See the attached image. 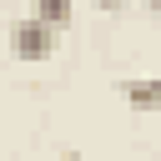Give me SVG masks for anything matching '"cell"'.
<instances>
[{
	"label": "cell",
	"instance_id": "cell-1",
	"mask_svg": "<svg viewBox=\"0 0 161 161\" xmlns=\"http://www.w3.org/2000/svg\"><path fill=\"white\" fill-rule=\"evenodd\" d=\"M55 35H60L55 25H45L40 15H25V20L10 25V55L15 60H30V65L35 60H50L55 55Z\"/></svg>",
	"mask_w": 161,
	"mask_h": 161
},
{
	"label": "cell",
	"instance_id": "cell-3",
	"mask_svg": "<svg viewBox=\"0 0 161 161\" xmlns=\"http://www.w3.org/2000/svg\"><path fill=\"white\" fill-rule=\"evenodd\" d=\"M30 15H40V20L55 25V30H65V25H70V0H35Z\"/></svg>",
	"mask_w": 161,
	"mask_h": 161
},
{
	"label": "cell",
	"instance_id": "cell-5",
	"mask_svg": "<svg viewBox=\"0 0 161 161\" xmlns=\"http://www.w3.org/2000/svg\"><path fill=\"white\" fill-rule=\"evenodd\" d=\"M146 10H151V15H161V0H146Z\"/></svg>",
	"mask_w": 161,
	"mask_h": 161
},
{
	"label": "cell",
	"instance_id": "cell-4",
	"mask_svg": "<svg viewBox=\"0 0 161 161\" xmlns=\"http://www.w3.org/2000/svg\"><path fill=\"white\" fill-rule=\"evenodd\" d=\"M91 5H96V10H106V15H116V10H126L131 0H91Z\"/></svg>",
	"mask_w": 161,
	"mask_h": 161
},
{
	"label": "cell",
	"instance_id": "cell-2",
	"mask_svg": "<svg viewBox=\"0 0 161 161\" xmlns=\"http://www.w3.org/2000/svg\"><path fill=\"white\" fill-rule=\"evenodd\" d=\"M126 106L131 111H161V75H151V80H131L126 86Z\"/></svg>",
	"mask_w": 161,
	"mask_h": 161
}]
</instances>
